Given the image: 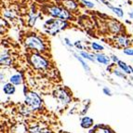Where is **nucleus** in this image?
Here are the masks:
<instances>
[{"instance_id":"1","label":"nucleus","mask_w":133,"mask_h":133,"mask_svg":"<svg viewBox=\"0 0 133 133\" xmlns=\"http://www.w3.org/2000/svg\"><path fill=\"white\" fill-rule=\"evenodd\" d=\"M24 103L30 108V110L37 111L42 108V100L36 92L30 91L24 95Z\"/></svg>"},{"instance_id":"2","label":"nucleus","mask_w":133,"mask_h":133,"mask_svg":"<svg viewBox=\"0 0 133 133\" xmlns=\"http://www.w3.org/2000/svg\"><path fill=\"white\" fill-rule=\"evenodd\" d=\"M45 26L49 27V29L47 30L48 33L51 34L52 36H54L55 34H57L59 31L62 30V29L66 28L67 23L65 21L62 20H54V19H50V20L47 21L45 23Z\"/></svg>"},{"instance_id":"3","label":"nucleus","mask_w":133,"mask_h":133,"mask_svg":"<svg viewBox=\"0 0 133 133\" xmlns=\"http://www.w3.org/2000/svg\"><path fill=\"white\" fill-rule=\"evenodd\" d=\"M31 63L36 69H46L49 67V62L39 54H33L31 56Z\"/></svg>"},{"instance_id":"4","label":"nucleus","mask_w":133,"mask_h":133,"mask_svg":"<svg viewBox=\"0 0 133 133\" xmlns=\"http://www.w3.org/2000/svg\"><path fill=\"white\" fill-rule=\"evenodd\" d=\"M26 45L32 49H36L38 51H44L45 50V45L36 36H30L26 39Z\"/></svg>"},{"instance_id":"5","label":"nucleus","mask_w":133,"mask_h":133,"mask_svg":"<svg viewBox=\"0 0 133 133\" xmlns=\"http://www.w3.org/2000/svg\"><path fill=\"white\" fill-rule=\"evenodd\" d=\"M57 98H58V100L60 101V102H62V104H68L69 102H71L70 96H69L64 90H62V89L57 91Z\"/></svg>"},{"instance_id":"6","label":"nucleus","mask_w":133,"mask_h":133,"mask_svg":"<svg viewBox=\"0 0 133 133\" xmlns=\"http://www.w3.org/2000/svg\"><path fill=\"white\" fill-rule=\"evenodd\" d=\"M80 125L83 129H90L91 127L94 126V121L93 119L89 116H84V117L81 119V122Z\"/></svg>"},{"instance_id":"7","label":"nucleus","mask_w":133,"mask_h":133,"mask_svg":"<svg viewBox=\"0 0 133 133\" xmlns=\"http://www.w3.org/2000/svg\"><path fill=\"white\" fill-rule=\"evenodd\" d=\"M2 89L6 95H13L16 91L15 86H14L13 84H11V83H6V84L3 86Z\"/></svg>"},{"instance_id":"8","label":"nucleus","mask_w":133,"mask_h":133,"mask_svg":"<svg viewBox=\"0 0 133 133\" xmlns=\"http://www.w3.org/2000/svg\"><path fill=\"white\" fill-rule=\"evenodd\" d=\"M117 65L120 68V70L122 72H124L126 75H131V74H132V67L128 65L126 62H124L123 61H119V62H117Z\"/></svg>"},{"instance_id":"9","label":"nucleus","mask_w":133,"mask_h":133,"mask_svg":"<svg viewBox=\"0 0 133 133\" xmlns=\"http://www.w3.org/2000/svg\"><path fill=\"white\" fill-rule=\"evenodd\" d=\"M92 133H115L109 127L106 126H95Z\"/></svg>"},{"instance_id":"10","label":"nucleus","mask_w":133,"mask_h":133,"mask_svg":"<svg viewBox=\"0 0 133 133\" xmlns=\"http://www.w3.org/2000/svg\"><path fill=\"white\" fill-rule=\"evenodd\" d=\"M11 130H12L11 131L12 133H28V129H27L26 126L22 123L15 125Z\"/></svg>"},{"instance_id":"11","label":"nucleus","mask_w":133,"mask_h":133,"mask_svg":"<svg viewBox=\"0 0 133 133\" xmlns=\"http://www.w3.org/2000/svg\"><path fill=\"white\" fill-rule=\"evenodd\" d=\"M96 61L98 62H100L102 64H105V65H109V62H110V58L108 56L104 55V54L102 53H98L95 55Z\"/></svg>"},{"instance_id":"12","label":"nucleus","mask_w":133,"mask_h":133,"mask_svg":"<svg viewBox=\"0 0 133 133\" xmlns=\"http://www.w3.org/2000/svg\"><path fill=\"white\" fill-rule=\"evenodd\" d=\"M9 83L13 84L14 86H18L22 83V77L20 74H15L13 76H11L9 78Z\"/></svg>"},{"instance_id":"13","label":"nucleus","mask_w":133,"mask_h":133,"mask_svg":"<svg viewBox=\"0 0 133 133\" xmlns=\"http://www.w3.org/2000/svg\"><path fill=\"white\" fill-rule=\"evenodd\" d=\"M30 133H53L50 129H45V128H40L39 126H35L29 129Z\"/></svg>"},{"instance_id":"14","label":"nucleus","mask_w":133,"mask_h":133,"mask_svg":"<svg viewBox=\"0 0 133 133\" xmlns=\"http://www.w3.org/2000/svg\"><path fill=\"white\" fill-rule=\"evenodd\" d=\"M61 12H62V9L58 7H52L49 9V13L51 16H53L55 18H59L61 15Z\"/></svg>"},{"instance_id":"15","label":"nucleus","mask_w":133,"mask_h":133,"mask_svg":"<svg viewBox=\"0 0 133 133\" xmlns=\"http://www.w3.org/2000/svg\"><path fill=\"white\" fill-rule=\"evenodd\" d=\"M116 41H117L118 44L121 46V47H127V46H129V40H127L126 37L123 36H120L116 38Z\"/></svg>"},{"instance_id":"16","label":"nucleus","mask_w":133,"mask_h":133,"mask_svg":"<svg viewBox=\"0 0 133 133\" xmlns=\"http://www.w3.org/2000/svg\"><path fill=\"white\" fill-rule=\"evenodd\" d=\"M64 5H65V7H67L69 9H71V10H73V9L77 8V4H76L75 1H73V0H65Z\"/></svg>"},{"instance_id":"17","label":"nucleus","mask_w":133,"mask_h":133,"mask_svg":"<svg viewBox=\"0 0 133 133\" xmlns=\"http://www.w3.org/2000/svg\"><path fill=\"white\" fill-rule=\"evenodd\" d=\"M59 18L62 21L69 20V19L71 18V14H70V12H69L68 10H66V9H62V12H61V15Z\"/></svg>"},{"instance_id":"18","label":"nucleus","mask_w":133,"mask_h":133,"mask_svg":"<svg viewBox=\"0 0 133 133\" xmlns=\"http://www.w3.org/2000/svg\"><path fill=\"white\" fill-rule=\"evenodd\" d=\"M107 6H108V7L115 12V15H117L118 17H123V16H124V12H123V10L121 9H119V8H115V7H112V6H110V4H107Z\"/></svg>"},{"instance_id":"19","label":"nucleus","mask_w":133,"mask_h":133,"mask_svg":"<svg viewBox=\"0 0 133 133\" xmlns=\"http://www.w3.org/2000/svg\"><path fill=\"white\" fill-rule=\"evenodd\" d=\"M11 63V59L8 55H1V64L9 65Z\"/></svg>"},{"instance_id":"20","label":"nucleus","mask_w":133,"mask_h":133,"mask_svg":"<svg viewBox=\"0 0 133 133\" xmlns=\"http://www.w3.org/2000/svg\"><path fill=\"white\" fill-rule=\"evenodd\" d=\"M80 55L82 56V58L86 59V60H89V61H90V62H95V59H96V58L94 57L93 55H90V54H89L88 52L82 51V52H80Z\"/></svg>"},{"instance_id":"21","label":"nucleus","mask_w":133,"mask_h":133,"mask_svg":"<svg viewBox=\"0 0 133 133\" xmlns=\"http://www.w3.org/2000/svg\"><path fill=\"white\" fill-rule=\"evenodd\" d=\"M75 56H76V59H77V60L79 61L80 62H81V64H82L83 68H84L85 70H86V72H88V73H89V72H90V69H89V65L87 64L86 62H85L84 61H83V59H82V58L80 57V56H78L77 54H75Z\"/></svg>"},{"instance_id":"22","label":"nucleus","mask_w":133,"mask_h":133,"mask_svg":"<svg viewBox=\"0 0 133 133\" xmlns=\"http://www.w3.org/2000/svg\"><path fill=\"white\" fill-rule=\"evenodd\" d=\"M91 48H92V49L95 51H102L104 49V48L102 47V46H101L100 44H98V43H96V42L91 43Z\"/></svg>"},{"instance_id":"23","label":"nucleus","mask_w":133,"mask_h":133,"mask_svg":"<svg viewBox=\"0 0 133 133\" xmlns=\"http://www.w3.org/2000/svg\"><path fill=\"white\" fill-rule=\"evenodd\" d=\"M114 74H115V76H119V77L125 78V79L127 78L126 74H125L124 72H122V71H119V70H114Z\"/></svg>"},{"instance_id":"24","label":"nucleus","mask_w":133,"mask_h":133,"mask_svg":"<svg viewBox=\"0 0 133 133\" xmlns=\"http://www.w3.org/2000/svg\"><path fill=\"white\" fill-rule=\"evenodd\" d=\"M82 3L86 6V7L89 8V9H92V8H94V4L92 2H89V1H88V0H82Z\"/></svg>"},{"instance_id":"25","label":"nucleus","mask_w":133,"mask_h":133,"mask_svg":"<svg viewBox=\"0 0 133 133\" xmlns=\"http://www.w3.org/2000/svg\"><path fill=\"white\" fill-rule=\"evenodd\" d=\"M124 53L126 55L129 56H133V49H130V48H126L124 49Z\"/></svg>"},{"instance_id":"26","label":"nucleus","mask_w":133,"mask_h":133,"mask_svg":"<svg viewBox=\"0 0 133 133\" xmlns=\"http://www.w3.org/2000/svg\"><path fill=\"white\" fill-rule=\"evenodd\" d=\"M36 17L35 15H33V14H31L30 15V20H29V24L31 25V26H33L34 24H35V22H36Z\"/></svg>"},{"instance_id":"27","label":"nucleus","mask_w":133,"mask_h":133,"mask_svg":"<svg viewBox=\"0 0 133 133\" xmlns=\"http://www.w3.org/2000/svg\"><path fill=\"white\" fill-rule=\"evenodd\" d=\"M103 93L105 95H108V96H112V92L111 90L108 89V88H103Z\"/></svg>"},{"instance_id":"28","label":"nucleus","mask_w":133,"mask_h":133,"mask_svg":"<svg viewBox=\"0 0 133 133\" xmlns=\"http://www.w3.org/2000/svg\"><path fill=\"white\" fill-rule=\"evenodd\" d=\"M75 47L76 48H77L78 49H83V47H82V45H81V42L80 41H76V42H75Z\"/></svg>"},{"instance_id":"29","label":"nucleus","mask_w":133,"mask_h":133,"mask_svg":"<svg viewBox=\"0 0 133 133\" xmlns=\"http://www.w3.org/2000/svg\"><path fill=\"white\" fill-rule=\"evenodd\" d=\"M64 41H65V43H66L67 46H69V47H73V44L70 42V40H69L68 38H64Z\"/></svg>"},{"instance_id":"30","label":"nucleus","mask_w":133,"mask_h":133,"mask_svg":"<svg viewBox=\"0 0 133 133\" xmlns=\"http://www.w3.org/2000/svg\"><path fill=\"white\" fill-rule=\"evenodd\" d=\"M112 60H113V62H116V63H117V62H119V60H118L117 56H115V55H113V56H112Z\"/></svg>"},{"instance_id":"31","label":"nucleus","mask_w":133,"mask_h":133,"mask_svg":"<svg viewBox=\"0 0 133 133\" xmlns=\"http://www.w3.org/2000/svg\"><path fill=\"white\" fill-rule=\"evenodd\" d=\"M129 17H130V18H132V19H133V11H131V12H129Z\"/></svg>"},{"instance_id":"32","label":"nucleus","mask_w":133,"mask_h":133,"mask_svg":"<svg viewBox=\"0 0 133 133\" xmlns=\"http://www.w3.org/2000/svg\"><path fill=\"white\" fill-rule=\"evenodd\" d=\"M101 1H102V2H103V3H105V0H101Z\"/></svg>"},{"instance_id":"33","label":"nucleus","mask_w":133,"mask_h":133,"mask_svg":"<svg viewBox=\"0 0 133 133\" xmlns=\"http://www.w3.org/2000/svg\"><path fill=\"white\" fill-rule=\"evenodd\" d=\"M132 74H133V67H132Z\"/></svg>"}]
</instances>
